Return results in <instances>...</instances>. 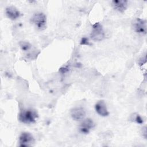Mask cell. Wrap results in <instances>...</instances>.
<instances>
[{"mask_svg":"<svg viewBox=\"0 0 147 147\" xmlns=\"http://www.w3.org/2000/svg\"><path fill=\"white\" fill-rule=\"evenodd\" d=\"M20 47L22 49V50L23 51H28L29 50L30 48H31V45L27 42H22L21 44H20Z\"/></svg>","mask_w":147,"mask_h":147,"instance_id":"11","label":"cell"},{"mask_svg":"<svg viewBox=\"0 0 147 147\" xmlns=\"http://www.w3.org/2000/svg\"><path fill=\"white\" fill-rule=\"evenodd\" d=\"M135 120H136V122L138 123H139V124H142V123H143V120H142V118H141L138 114H137V115H136V118H135Z\"/></svg>","mask_w":147,"mask_h":147,"instance_id":"13","label":"cell"},{"mask_svg":"<svg viewBox=\"0 0 147 147\" xmlns=\"http://www.w3.org/2000/svg\"><path fill=\"white\" fill-rule=\"evenodd\" d=\"M95 109L96 112L100 116L106 117L109 114V113L106 107V105L105 102L102 100H99L95 104Z\"/></svg>","mask_w":147,"mask_h":147,"instance_id":"8","label":"cell"},{"mask_svg":"<svg viewBox=\"0 0 147 147\" xmlns=\"http://www.w3.org/2000/svg\"><path fill=\"white\" fill-rule=\"evenodd\" d=\"M71 117L75 121H81L86 117L85 110L81 107H75L71 110Z\"/></svg>","mask_w":147,"mask_h":147,"instance_id":"7","label":"cell"},{"mask_svg":"<svg viewBox=\"0 0 147 147\" xmlns=\"http://www.w3.org/2000/svg\"><path fill=\"white\" fill-rule=\"evenodd\" d=\"M5 13L7 17L11 20H17L21 15L19 10L16 7L13 6L7 7L5 10Z\"/></svg>","mask_w":147,"mask_h":147,"instance_id":"10","label":"cell"},{"mask_svg":"<svg viewBox=\"0 0 147 147\" xmlns=\"http://www.w3.org/2000/svg\"><path fill=\"white\" fill-rule=\"evenodd\" d=\"M90 37L95 41H100L104 38L105 32L102 26L99 22H96L93 25Z\"/></svg>","mask_w":147,"mask_h":147,"instance_id":"3","label":"cell"},{"mask_svg":"<svg viewBox=\"0 0 147 147\" xmlns=\"http://www.w3.org/2000/svg\"><path fill=\"white\" fill-rule=\"evenodd\" d=\"M80 44L81 45H89V41H88V38H87L86 37H83L81 40Z\"/></svg>","mask_w":147,"mask_h":147,"instance_id":"12","label":"cell"},{"mask_svg":"<svg viewBox=\"0 0 147 147\" xmlns=\"http://www.w3.org/2000/svg\"><path fill=\"white\" fill-rule=\"evenodd\" d=\"M95 125L93 121L90 118L83 120L79 126V130L83 134H88L90 131L94 127Z\"/></svg>","mask_w":147,"mask_h":147,"instance_id":"6","label":"cell"},{"mask_svg":"<svg viewBox=\"0 0 147 147\" xmlns=\"http://www.w3.org/2000/svg\"><path fill=\"white\" fill-rule=\"evenodd\" d=\"M19 146L21 147L31 146L34 143V139L30 133L23 132L19 137Z\"/></svg>","mask_w":147,"mask_h":147,"instance_id":"4","label":"cell"},{"mask_svg":"<svg viewBox=\"0 0 147 147\" xmlns=\"http://www.w3.org/2000/svg\"><path fill=\"white\" fill-rule=\"evenodd\" d=\"M113 7L119 12L123 13L127 7V1L126 0H114L111 2Z\"/></svg>","mask_w":147,"mask_h":147,"instance_id":"9","label":"cell"},{"mask_svg":"<svg viewBox=\"0 0 147 147\" xmlns=\"http://www.w3.org/2000/svg\"><path fill=\"white\" fill-rule=\"evenodd\" d=\"M133 28L134 31L141 34L146 33V22L139 18H136L132 23Z\"/></svg>","mask_w":147,"mask_h":147,"instance_id":"5","label":"cell"},{"mask_svg":"<svg viewBox=\"0 0 147 147\" xmlns=\"http://www.w3.org/2000/svg\"><path fill=\"white\" fill-rule=\"evenodd\" d=\"M38 118L37 113L32 109H27L21 111L18 115V119L24 123H33Z\"/></svg>","mask_w":147,"mask_h":147,"instance_id":"1","label":"cell"},{"mask_svg":"<svg viewBox=\"0 0 147 147\" xmlns=\"http://www.w3.org/2000/svg\"><path fill=\"white\" fill-rule=\"evenodd\" d=\"M31 22L38 29L42 30L46 28L47 18L43 13L37 12L33 15L31 18Z\"/></svg>","mask_w":147,"mask_h":147,"instance_id":"2","label":"cell"}]
</instances>
